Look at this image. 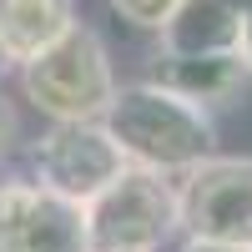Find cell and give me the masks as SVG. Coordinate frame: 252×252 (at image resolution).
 Wrapping results in <instances>:
<instances>
[{"instance_id": "6da1fadb", "label": "cell", "mask_w": 252, "mask_h": 252, "mask_svg": "<svg viewBox=\"0 0 252 252\" xmlns=\"http://www.w3.org/2000/svg\"><path fill=\"white\" fill-rule=\"evenodd\" d=\"M101 126H106L111 141L121 146L126 166H141V172H157V177L192 172L217 146L212 116L202 106H192V101H182L177 91L157 86V81L116 86Z\"/></svg>"}, {"instance_id": "7a4b0ae2", "label": "cell", "mask_w": 252, "mask_h": 252, "mask_svg": "<svg viewBox=\"0 0 252 252\" xmlns=\"http://www.w3.org/2000/svg\"><path fill=\"white\" fill-rule=\"evenodd\" d=\"M20 91L51 121H101L116 96V66L106 40L76 20L51 51L20 66Z\"/></svg>"}, {"instance_id": "3957f363", "label": "cell", "mask_w": 252, "mask_h": 252, "mask_svg": "<svg viewBox=\"0 0 252 252\" xmlns=\"http://www.w3.org/2000/svg\"><path fill=\"white\" fill-rule=\"evenodd\" d=\"M81 212H86L91 252H157L177 232V187L157 172L126 166Z\"/></svg>"}, {"instance_id": "277c9868", "label": "cell", "mask_w": 252, "mask_h": 252, "mask_svg": "<svg viewBox=\"0 0 252 252\" xmlns=\"http://www.w3.org/2000/svg\"><path fill=\"white\" fill-rule=\"evenodd\" d=\"M177 227L202 242L252 247V157H207L177 182Z\"/></svg>"}, {"instance_id": "5b68a950", "label": "cell", "mask_w": 252, "mask_h": 252, "mask_svg": "<svg viewBox=\"0 0 252 252\" xmlns=\"http://www.w3.org/2000/svg\"><path fill=\"white\" fill-rule=\"evenodd\" d=\"M31 166L40 187L86 207L126 172V157L101 121H51V131L31 141Z\"/></svg>"}, {"instance_id": "8992f818", "label": "cell", "mask_w": 252, "mask_h": 252, "mask_svg": "<svg viewBox=\"0 0 252 252\" xmlns=\"http://www.w3.org/2000/svg\"><path fill=\"white\" fill-rule=\"evenodd\" d=\"M0 252H91L81 202L56 197L31 177L0 182Z\"/></svg>"}, {"instance_id": "52a82bcc", "label": "cell", "mask_w": 252, "mask_h": 252, "mask_svg": "<svg viewBox=\"0 0 252 252\" xmlns=\"http://www.w3.org/2000/svg\"><path fill=\"white\" fill-rule=\"evenodd\" d=\"M242 0H177V10L157 26L161 56H237Z\"/></svg>"}, {"instance_id": "ba28073f", "label": "cell", "mask_w": 252, "mask_h": 252, "mask_svg": "<svg viewBox=\"0 0 252 252\" xmlns=\"http://www.w3.org/2000/svg\"><path fill=\"white\" fill-rule=\"evenodd\" d=\"M146 81H157V86L177 91L182 101H192V106H227V101H237L242 86H247V71L237 56H152V66H146Z\"/></svg>"}, {"instance_id": "9c48e42d", "label": "cell", "mask_w": 252, "mask_h": 252, "mask_svg": "<svg viewBox=\"0 0 252 252\" xmlns=\"http://www.w3.org/2000/svg\"><path fill=\"white\" fill-rule=\"evenodd\" d=\"M76 26V0H0V46L15 66L51 51Z\"/></svg>"}, {"instance_id": "30bf717a", "label": "cell", "mask_w": 252, "mask_h": 252, "mask_svg": "<svg viewBox=\"0 0 252 252\" xmlns=\"http://www.w3.org/2000/svg\"><path fill=\"white\" fill-rule=\"evenodd\" d=\"M106 5H111L121 20H131V26H141V31H157L161 20L177 10V0H106Z\"/></svg>"}, {"instance_id": "8fae6325", "label": "cell", "mask_w": 252, "mask_h": 252, "mask_svg": "<svg viewBox=\"0 0 252 252\" xmlns=\"http://www.w3.org/2000/svg\"><path fill=\"white\" fill-rule=\"evenodd\" d=\"M15 141H20V116H15V106L5 101V91H0V157H5Z\"/></svg>"}, {"instance_id": "7c38bea8", "label": "cell", "mask_w": 252, "mask_h": 252, "mask_svg": "<svg viewBox=\"0 0 252 252\" xmlns=\"http://www.w3.org/2000/svg\"><path fill=\"white\" fill-rule=\"evenodd\" d=\"M237 61L252 76V0H242V40H237Z\"/></svg>"}, {"instance_id": "4fadbf2b", "label": "cell", "mask_w": 252, "mask_h": 252, "mask_svg": "<svg viewBox=\"0 0 252 252\" xmlns=\"http://www.w3.org/2000/svg\"><path fill=\"white\" fill-rule=\"evenodd\" d=\"M182 252H252V247H237V242H202V237H187Z\"/></svg>"}, {"instance_id": "5bb4252c", "label": "cell", "mask_w": 252, "mask_h": 252, "mask_svg": "<svg viewBox=\"0 0 252 252\" xmlns=\"http://www.w3.org/2000/svg\"><path fill=\"white\" fill-rule=\"evenodd\" d=\"M10 66H15V61L5 56V46H0V81H5V71H10Z\"/></svg>"}]
</instances>
